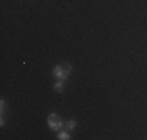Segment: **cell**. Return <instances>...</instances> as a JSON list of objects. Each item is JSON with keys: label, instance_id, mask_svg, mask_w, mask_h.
Listing matches in <instances>:
<instances>
[{"label": "cell", "instance_id": "1", "mask_svg": "<svg viewBox=\"0 0 147 140\" xmlns=\"http://www.w3.org/2000/svg\"><path fill=\"white\" fill-rule=\"evenodd\" d=\"M71 72H72V67H71V64H67V62H63V64H59L53 69V75L57 76L58 79H63V81L71 75Z\"/></svg>", "mask_w": 147, "mask_h": 140}, {"label": "cell", "instance_id": "2", "mask_svg": "<svg viewBox=\"0 0 147 140\" xmlns=\"http://www.w3.org/2000/svg\"><path fill=\"white\" fill-rule=\"evenodd\" d=\"M47 123L49 126H50V129H53V131H59V129L63 128V120H61V117H59L58 114H50L49 115V118H47Z\"/></svg>", "mask_w": 147, "mask_h": 140}, {"label": "cell", "instance_id": "3", "mask_svg": "<svg viewBox=\"0 0 147 140\" xmlns=\"http://www.w3.org/2000/svg\"><path fill=\"white\" fill-rule=\"evenodd\" d=\"M74 128H75V121H74V120H69V121H66V123H64V129H66V131H72Z\"/></svg>", "mask_w": 147, "mask_h": 140}, {"label": "cell", "instance_id": "4", "mask_svg": "<svg viewBox=\"0 0 147 140\" xmlns=\"http://www.w3.org/2000/svg\"><path fill=\"white\" fill-rule=\"evenodd\" d=\"M58 139H59V140H67V139H69V131H61V132H58Z\"/></svg>", "mask_w": 147, "mask_h": 140}, {"label": "cell", "instance_id": "5", "mask_svg": "<svg viewBox=\"0 0 147 140\" xmlns=\"http://www.w3.org/2000/svg\"><path fill=\"white\" fill-rule=\"evenodd\" d=\"M63 89H64V86H63V79H59V81L55 84V90H57V92H61Z\"/></svg>", "mask_w": 147, "mask_h": 140}]
</instances>
